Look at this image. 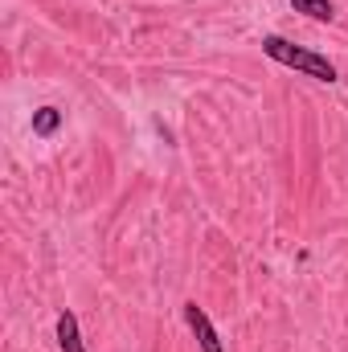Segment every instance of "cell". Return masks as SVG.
Listing matches in <instances>:
<instances>
[{
  "mask_svg": "<svg viewBox=\"0 0 348 352\" xmlns=\"http://www.w3.org/2000/svg\"><path fill=\"white\" fill-rule=\"evenodd\" d=\"M58 127H62V111H58V107H37V111H33V135L45 140V135H54Z\"/></svg>",
  "mask_w": 348,
  "mask_h": 352,
  "instance_id": "obj_5",
  "label": "cell"
},
{
  "mask_svg": "<svg viewBox=\"0 0 348 352\" xmlns=\"http://www.w3.org/2000/svg\"><path fill=\"white\" fill-rule=\"evenodd\" d=\"M184 320H188V328H193V336H197L201 352H226V349H221V336L213 332L209 316H205V311H201L197 303H184Z\"/></svg>",
  "mask_w": 348,
  "mask_h": 352,
  "instance_id": "obj_2",
  "label": "cell"
},
{
  "mask_svg": "<svg viewBox=\"0 0 348 352\" xmlns=\"http://www.w3.org/2000/svg\"><path fill=\"white\" fill-rule=\"evenodd\" d=\"M291 8L303 12V16H312V21H320V25L336 21V4L332 0H291Z\"/></svg>",
  "mask_w": 348,
  "mask_h": 352,
  "instance_id": "obj_4",
  "label": "cell"
},
{
  "mask_svg": "<svg viewBox=\"0 0 348 352\" xmlns=\"http://www.w3.org/2000/svg\"><path fill=\"white\" fill-rule=\"evenodd\" d=\"M262 54H266L270 62H279V66H291V70L316 78V82H336V78H340L336 66H332L324 54L303 50V45H295V41H287V37H279V33H266V37H262Z\"/></svg>",
  "mask_w": 348,
  "mask_h": 352,
  "instance_id": "obj_1",
  "label": "cell"
},
{
  "mask_svg": "<svg viewBox=\"0 0 348 352\" xmlns=\"http://www.w3.org/2000/svg\"><path fill=\"white\" fill-rule=\"evenodd\" d=\"M58 344H62V352H87L83 349V336H78L74 311H62V316H58Z\"/></svg>",
  "mask_w": 348,
  "mask_h": 352,
  "instance_id": "obj_3",
  "label": "cell"
}]
</instances>
